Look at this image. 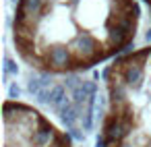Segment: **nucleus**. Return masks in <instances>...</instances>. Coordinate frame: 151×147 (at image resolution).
Masks as SVG:
<instances>
[{
  "label": "nucleus",
  "instance_id": "obj_1",
  "mask_svg": "<svg viewBox=\"0 0 151 147\" xmlns=\"http://www.w3.org/2000/svg\"><path fill=\"white\" fill-rule=\"evenodd\" d=\"M139 19L134 0H19L13 44L37 73H83L118 58L134 42Z\"/></svg>",
  "mask_w": 151,
  "mask_h": 147
},
{
  "label": "nucleus",
  "instance_id": "obj_2",
  "mask_svg": "<svg viewBox=\"0 0 151 147\" xmlns=\"http://www.w3.org/2000/svg\"><path fill=\"white\" fill-rule=\"evenodd\" d=\"M104 81L108 106L97 147L151 145V46L114 58Z\"/></svg>",
  "mask_w": 151,
  "mask_h": 147
},
{
  "label": "nucleus",
  "instance_id": "obj_3",
  "mask_svg": "<svg viewBox=\"0 0 151 147\" xmlns=\"http://www.w3.org/2000/svg\"><path fill=\"white\" fill-rule=\"evenodd\" d=\"M4 147H73L70 137L29 104L6 99L2 106Z\"/></svg>",
  "mask_w": 151,
  "mask_h": 147
},
{
  "label": "nucleus",
  "instance_id": "obj_4",
  "mask_svg": "<svg viewBox=\"0 0 151 147\" xmlns=\"http://www.w3.org/2000/svg\"><path fill=\"white\" fill-rule=\"evenodd\" d=\"M145 2H147V6H149V13H151V0H145Z\"/></svg>",
  "mask_w": 151,
  "mask_h": 147
},
{
  "label": "nucleus",
  "instance_id": "obj_5",
  "mask_svg": "<svg viewBox=\"0 0 151 147\" xmlns=\"http://www.w3.org/2000/svg\"><path fill=\"white\" fill-rule=\"evenodd\" d=\"M137 147H151V145H137Z\"/></svg>",
  "mask_w": 151,
  "mask_h": 147
}]
</instances>
